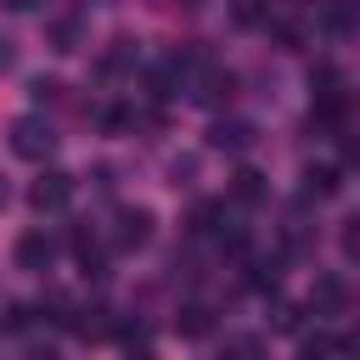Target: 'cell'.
<instances>
[{
    "label": "cell",
    "mask_w": 360,
    "mask_h": 360,
    "mask_svg": "<svg viewBox=\"0 0 360 360\" xmlns=\"http://www.w3.org/2000/svg\"><path fill=\"white\" fill-rule=\"evenodd\" d=\"M304 191L309 197H338L343 191V169L338 163H309L304 169Z\"/></svg>",
    "instance_id": "obj_8"
},
{
    "label": "cell",
    "mask_w": 360,
    "mask_h": 360,
    "mask_svg": "<svg viewBox=\"0 0 360 360\" xmlns=\"http://www.w3.org/2000/svg\"><path fill=\"white\" fill-rule=\"evenodd\" d=\"M6 202H11V186H6V180H0V208H6Z\"/></svg>",
    "instance_id": "obj_22"
},
{
    "label": "cell",
    "mask_w": 360,
    "mask_h": 360,
    "mask_svg": "<svg viewBox=\"0 0 360 360\" xmlns=\"http://www.w3.org/2000/svg\"><path fill=\"white\" fill-rule=\"evenodd\" d=\"M231 17L236 22H264L270 17V0H231Z\"/></svg>",
    "instance_id": "obj_13"
},
{
    "label": "cell",
    "mask_w": 360,
    "mask_h": 360,
    "mask_svg": "<svg viewBox=\"0 0 360 360\" xmlns=\"http://www.w3.org/2000/svg\"><path fill=\"white\" fill-rule=\"evenodd\" d=\"M56 90H62V84H56V79H34V101H51V96H56Z\"/></svg>",
    "instance_id": "obj_17"
},
{
    "label": "cell",
    "mask_w": 360,
    "mask_h": 360,
    "mask_svg": "<svg viewBox=\"0 0 360 360\" xmlns=\"http://www.w3.org/2000/svg\"><path fill=\"white\" fill-rule=\"evenodd\" d=\"M73 39H79V22H56V51H73Z\"/></svg>",
    "instance_id": "obj_16"
},
{
    "label": "cell",
    "mask_w": 360,
    "mask_h": 360,
    "mask_svg": "<svg viewBox=\"0 0 360 360\" xmlns=\"http://www.w3.org/2000/svg\"><path fill=\"white\" fill-rule=\"evenodd\" d=\"M152 6H158V11H197L202 0H152Z\"/></svg>",
    "instance_id": "obj_18"
},
{
    "label": "cell",
    "mask_w": 360,
    "mask_h": 360,
    "mask_svg": "<svg viewBox=\"0 0 360 360\" xmlns=\"http://www.w3.org/2000/svg\"><path fill=\"white\" fill-rule=\"evenodd\" d=\"M11 62H17V51H11V39H0V73H6Z\"/></svg>",
    "instance_id": "obj_20"
},
{
    "label": "cell",
    "mask_w": 360,
    "mask_h": 360,
    "mask_svg": "<svg viewBox=\"0 0 360 360\" xmlns=\"http://www.w3.org/2000/svg\"><path fill=\"white\" fill-rule=\"evenodd\" d=\"M6 141H11V152H17V158H28V163H45V158L56 152V129H51L39 112H22V118H11Z\"/></svg>",
    "instance_id": "obj_1"
},
{
    "label": "cell",
    "mask_w": 360,
    "mask_h": 360,
    "mask_svg": "<svg viewBox=\"0 0 360 360\" xmlns=\"http://www.w3.org/2000/svg\"><path fill=\"white\" fill-rule=\"evenodd\" d=\"M51 259H56V236H45V231H22L17 236V264L22 270H51Z\"/></svg>",
    "instance_id": "obj_6"
},
{
    "label": "cell",
    "mask_w": 360,
    "mask_h": 360,
    "mask_svg": "<svg viewBox=\"0 0 360 360\" xmlns=\"http://www.w3.org/2000/svg\"><path fill=\"white\" fill-rule=\"evenodd\" d=\"M0 6H6V11H39L45 0H0Z\"/></svg>",
    "instance_id": "obj_19"
},
{
    "label": "cell",
    "mask_w": 360,
    "mask_h": 360,
    "mask_svg": "<svg viewBox=\"0 0 360 360\" xmlns=\"http://www.w3.org/2000/svg\"><path fill=\"white\" fill-rule=\"evenodd\" d=\"M287 6H309V0H287Z\"/></svg>",
    "instance_id": "obj_23"
},
{
    "label": "cell",
    "mask_w": 360,
    "mask_h": 360,
    "mask_svg": "<svg viewBox=\"0 0 360 360\" xmlns=\"http://www.w3.org/2000/svg\"><path fill=\"white\" fill-rule=\"evenodd\" d=\"M231 197L236 202H264V174L259 169H236L231 174Z\"/></svg>",
    "instance_id": "obj_10"
},
{
    "label": "cell",
    "mask_w": 360,
    "mask_h": 360,
    "mask_svg": "<svg viewBox=\"0 0 360 360\" xmlns=\"http://www.w3.org/2000/svg\"><path fill=\"white\" fill-rule=\"evenodd\" d=\"M231 90H236V79L219 68V62H197V73H191V101H202V107H225L231 101Z\"/></svg>",
    "instance_id": "obj_2"
},
{
    "label": "cell",
    "mask_w": 360,
    "mask_h": 360,
    "mask_svg": "<svg viewBox=\"0 0 360 360\" xmlns=\"http://www.w3.org/2000/svg\"><path fill=\"white\" fill-rule=\"evenodd\" d=\"M332 354H343V349H338L332 338H309V343L298 349V360H332Z\"/></svg>",
    "instance_id": "obj_14"
},
{
    "label": "cell",
    "mask_w": 360,
    "mask_h": 360,
    "mask_svg": "<svg viewBox=\"0 0 360 360\" xmlns=\"http://www.w3.org/2000/svg\"><path fill=\"white\" fill-rule=\"evenodd\" d=\"M349 28H354V17H349V0H326V34H338V39H343Z\"/></svg>",
    "instance_id": "obj_12"
},
{
    "label": "cell",
    "mask_w": 360,
    "mask_h": 360,
    "mask_svg": "<svg viewBox=\"0 0 360 360\" xmlns=\"http://www.w3.org/2000/svg\"><path fill=\"white\" fill-rule=\"evenodd\" d=\"M73 253H79V259L96 270V236H90V231H73Z\"/></svg>",
    "instance_id": "obj_15"
},
{
    "label": "cell",
    "mask_w": 360,
    "mask_h": 360,
    "mask_svg": "<svg viewBox=\"0 0 360 360\" xmlns=\"http://www.w3.org/2000/svg\"><path fill=\"white\" fill-rule=\"evenodd\" d=\"M112 242H118V248H146V242H152V208H118Z\"/></svg>",
    "instance_id": "obj_5"
},
{
    "label": "cell",
    "mask_w": 360,
    "mask_h": 360,
    "mask_svg": "<svg viewBox=\"0 0 360 360\" xmlns=\"http://www.w3.org/2000/svg\"><path fill=\"white\" fill-rule=\"evenodd\" d=\"M68 197H73V174H62V169H45V174L28 186V202H34L39 214H56Z\"/></svg>",
    "instance_id": "obj_3"
},
{
    "label": "cell",
    "mask_w": 360,
    "mask_h": 360,
    "mask_svg": "<svg viewBox=\"0 0 360 360\" xmlns=\"http://www.w3.org/2000/svg\"><path fill=\"white\" fill-rule=\"evenodd\" d=\"M309 309H315V315H343V309H349V281H343L338 270H321L315 287H309Z\"/></svg>",
    "instance_id": "obj_4"
},
{
    "label": "cell",
    "mask_w": 360,
    "mask_h": 360,
    "mask_svg": "<svg viewBox=\"0 0 360 360\" xmlns=\"http://www.w3.org/2000/svg\"><path fill=\"white\" fill-rule=\"evenodd\" d=\"M208 326H214V321H208V309H202V304H186V309L174 315V332H180V338H202Z\"/></svg>",
    "instance_id": "obj_11"
},
{
    "label": "cell",
    "mask_w": 360,
    "mask_h": 360,
    "mask_svg": "<svg viewBox=\"0 0 360 360\" xmlns=\"http://www.w3.org/2000/svg\"><path fill=\"white\" fill-rule=\"evenodd\" d=\"M264 34H270L281 51H298V45H304V22H292V17H264Z\"/></svg>",
    "instance_id": "obj_9"
},
{
    "label": "cell",
    "mask_w": 360,
    "mask_h": 360,
    "mask_svg": "<svg viewBox=\"0 0 360 360\" xmlns=\"http://www.w3.org/2000/svg\"><path fill=\"white\" fill-rule=\"evenodd\" d=\"M22 360H56V354H51V349H34V354H22Z\"/></svg>",
    "instance_id": "obj_21"
},
{
    "label": "cell",
    "mask_w": 360,
    "mask_h": 360,
    "mask_svg": "<svg viewBox=\"0 0 360 360\" xmlns=\"http://www.w3.org/2000/svg\"><path fill=\"white\" fill-rule=\"evenodd\" d=\"M208 146H214V152H242V146H253V124H242V118H219V124L208 129Z\"/></svg>",
    "instance_id": "obj_7"
}]
</instances>
